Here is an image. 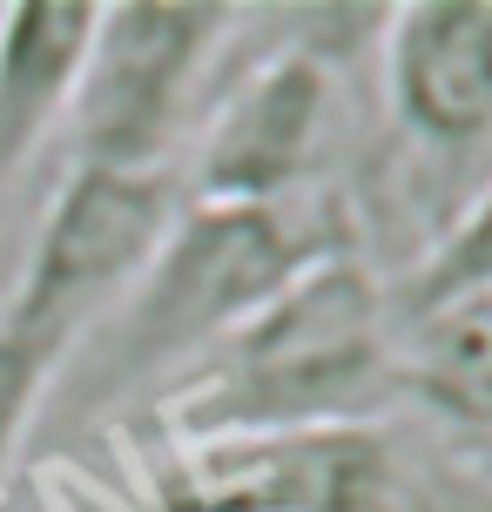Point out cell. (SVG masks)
Returning <instances> with one entry per match:
<instances>
[{
    "label": "cell",
    "mask_w": 492,
    "mask_h": 512,
    "mask_svg": "<svg viewBox=\"0 0 492 512\" xmlns=\"http://www.w3.org/2000/svg\"><path fill=\"white\" fill-rule=\"evenodd\" d=\"M331 256H358V203L344 182L263 209L182 203L149 263L135 270V283L61 364L34 432L81 438L102 432L115 411L149 391L162 398L243 317H257L284 283H297Z\"/></svg>",
    "instance_id": "1"
},
{
    "label": "cell",
    "mask_w": 492,
    "mask_h": 512,
    "mask_svg": "<svg viewBox=\"0 0 492 512\" xmlns=\"http://www.w3.org/2000/svg\"><path fill=\"white\" fill-rule=\"evenodd\" d=\"M391 290L358 256H331L243 317L189 378L156 398L162 438H250L385 425L391 405Z\"/></svg>",
    "instance_id": "2"
},
{
    "label": "cell",
    "mask_w": 492,
    "mask_h": 512,
    "mask_svg": "<svg viewBox=\"0 0 492 512\" xmlns=\"http://www.w3.org/2000/svg\"><path fill=\"white\" fill-rule=\"evenodd\" d=\"M236 34H243V7H203V0L95 7L75 88L54 128L68 169L176 176V149L196 122L203 81L236 48Z\"/></svg>",
    "instance_id": "3"
},
{
    "label": "cell",
    "mask_w": 492,
    "mask_h": 512,
    "mask_svg": "<svg viewBox=\"0 0 492 512\" xmlns=\"http://www.w3.org/2000/svg\"><path fill=\"white\" fill-rule=\"evenodd\" d=\"M284 34L257 48L189 122V162H182V203L209 209H263L297 203L311 189H331L337 135H344V81L351 61L311 48L290 14Z\"/></svg>",
    "instance_id": "4"
},
{
    "label": "cell",
    "mask_w": 492,
    "mask_h": 512,
    "mask_svg": "<svg viewBox=\"0 0 492 512\" xmlns=\"http://www.w3.org/2000/svg\"><path fill=\"white\" fill-rule=\"evenodd\" d=\"M405 438L391 425L250 438H162L149 452L156 512H398Z\"/></svg>",
    "instance_id": "5"
},
{
    "label": "cell",
    "mask_w": 492,
    "mask_h": 512,
    "mask_svg": "<svg viewBox=\"0 0 492 512\" xmlns=\"http://www.w3.org/2000/svg\"><path fill=\"white\" fill-rule=\"evenodd\" d=\"M391 128L432 169H466L492 142V0H405L378 41Z\"/></svg>",
    "instance_id": "6"
},
{
    "label": "cell",
    "mask_w": 492,
    "mask_h": 512,
    "mask_svg": "<svg viewBox=\"0 0 492 512\" xmlns=\"http://www.w3.org/2000/svg\"><path fill=\"white\" fill-rule=\"evenodd\" d=\"M391 405H412L452 452H492V290L398 317Z\"/></svg>",
    "instance_id": "7"
},
{
    "label": "cell",
    "mask_w": 492,
    "mask_h": 512,
    "mask_svg": "<svg viewBox=\"0 0 492 512\" xmlns=\"http://www.w3.org/2000/svg\"><path fill=\"white\" fill-rule=\"evenodd\" d=\"M95 7L88 0H7L0 7V203L27 162L54 142Z\"/></svg>",
    "instance_id": "8"
},
{
    "label": "cell",
    "mask_w": 492,
    "mask_h": 512,
    "mask_svg": "<svg viewBox=\"0 0 492 512\" xmlns=\"http://www.w3.org/2000/svg\"><path fill=\"white\" fill-rule=\"evenodd\" d=\"M492 290V176L472 189L466 203L439 223V236L418 250V263L391 290V317H418L452 297H479Z\"/></svg>",
    "instance_id": "9"
}]
</instances>
